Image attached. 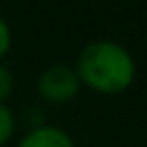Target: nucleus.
Wrapping results in <instances>:
<instances>
[{
  "label": "nucleus",
  "mask_w": 147,
  "mask_h": 147,
  "mask_svg": "<svg viewBox=\"0 0 147 147\" xmlns=\"http://www.w3.org/2000/svg\"><path fill=\"white\" fill-rule=\"evenodd\" d=\"M11 48H13V30H11V24L0 15V63H5Z\"/></svg>",
  "instance_id": "423d86ee"
},
{
  "label": "nucleus",
  "mask_w": 147,
  "mask_h": 147,
  "mask_svg": "<svg viewBox=\"0 0 147 147\" xmlns=\"http://www.w3.org/2000/svg\"><path fill=\"white\" fill-rule=\"evenodd\" d=\"M80 89H82V84H80V78L74 65L56 63L46 67L37 76V95L41 102L50 106H63L74 102L78 97Z\"/></svg>",
  "instance_id": "f03ea898"
},
{
  "label": "nucleus",
  "mask_w": 147,
  "mask_h": 147,
  "mask_svg": "<svg viewBox=\"0 0 147 147\" xmlns=\"http://www.w3.org/2000/svg\"><path fill=\"white\" fill-rule=\"evenodd\" d=\"M18 132V117L7 102H0V147H7Z\"/></svg>",
  "instance_id": "20e7f679"
},
{
  "label": "nucleus",
  "mask_w": 147,
  "mask_h": 147,
  "mask_svg": "<svg viewBox=\"0 0 147 147\" xmlns=\"http://www.w3.org/2000/svg\"><path fill=\"white\" fill-rule=\"evenodd\" d=\"M15 147H76L74 136L65 128L56 123H39L32 125Z\"/></svg>",
  "instance_id": "7ed1b4c3"
},
{
  "label": "nucleus",
  "mask_w": 147,
  "mask_h": 147,
  "mask_svg": "<svg viewBox=\"0 0 147 147\" xmlns=\"http://www.w3.org/2000/svg\"><path fill=\"white\" fill-rule=\"evenodd\" d=\"M15 89V76L5 63H0V102H9Z\"/></svg>",
  "instance_id": "39448f33"
},
{
  "label": "nucleus",
  "mask_w": 147,
  "mask_h": 147,
  "mask_svg": "<svg viewBox=\"0 0 147 147\" xmlns=\"http://www.w3.org/2000/svg\"><path fill=\"white\" fill-rule=\"evenodd\" d=\"M74 69L80 84L97 95H119L132 87L136 78V61L119 41L95 39L80 50Z\"/></svg>",
  "instance_id": "f257e3e1"
}]
</instances>
